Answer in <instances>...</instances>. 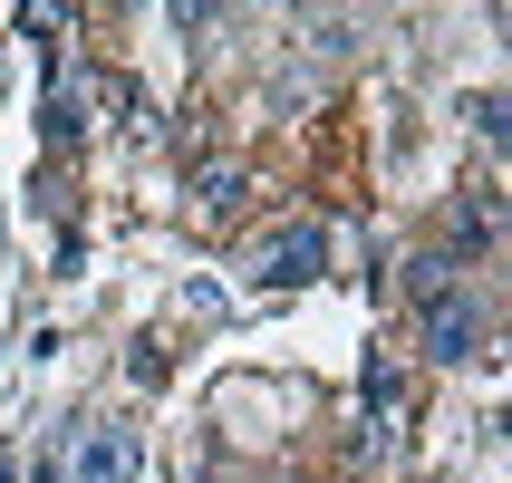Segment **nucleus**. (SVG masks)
Instances as JSON below:
<instances>
[{"label": "nucleus", "instance_id": "1", "mask_svg": "<svg viewBox=\"0 0 512 483\" xmlns=\"http://www.w3.org/2000/svg\"><path fill=\"white\" fill-rule=\"evenodd\" d=\"M145 445L126 416H87L78 435H68V464H58V483H136Z\"/></svg>", "mask_w": 512, "mask_h": 483}, {"label": "nucleus", "instance_id": "2", "mask_svg": "<svg viewBox=\"0 0 512 483\" xmlns=\"http://www.w3.org/2000/svg\"><path fill=\"white\" fill-rule=\"evenodd\" d=\"M319 261H329L319 223H290L281 242H261V252H252V281L261 290H300V281H319Z\"/></svg>", "mask_w": 512, "mask_h": 483}, {"label": "nucleus", "instance_id": "3", "mask_svg": "<svg viewBox=\"0 0 512 483\" xmlns=\"http://www.w3.org/2000/svg\"><path fill=\"white\" fill-rule=\"evenodd\" d=\"M426 358H445V368L484 358V310L474 300H426Z\"/></svg>", "mask_w": 512, "mask_h": 483}, {"label": "nucleus", "instance_id": "4", "mask_svg": "<svg viewBox=\"0 0 512 483\" xmlns=\"http://www.w3.org/2000/svg\"><path fill=\"white\" fill-rule=\"evenodd\" d=\"M232 213H242V174H232V165H203L194 174V223H232Z\"/></svg>", "mask_w": 512, "mask_h": 483}, {"label": "nucleus", "instance_id": "5", "mask_svg": "<svg viewBox=\"0 0 512 483\" xmlns=\"http://www.w3.org/2000/svg\"><path fill=\"white\" fill-rule=\"evenodd\" d=\"M493 232H503V213H493V184L455 194V242H493Z\"/></svg>", "mask_w": 512, "mask_h": 483}, {"label": "nucleus", "instance_id": "6", "mask_svg": "<svg viewBox=\"0 0 512 483\" xmlns=\"http://www.w3.org/2000/svg\"><path fill=\"white\" fill-rule=\"evenodd\" d=\"M39 126H49V145H68V136L87 126V87H68V78H58V87H49V116H39Z\"/></svg>", "mask_w": 512, "mask_h": 483}, {"label": "nucleus", "instance_id": "7", "mask_svg": "<svg viewBox=\"0 0 512 483\" xmlns=\"http://www.w3.org/2000/svg\"><path fill=\"white\" fill-rule=\"evenodd\" d=\"M406 290H416V300H455V261H445V252H416V261H406Z\"/></svg>", "mask_w": 512, "mask_h": 483}, {"label": "nucleus", "instance_id": "8", "mask_svg": "<svg viewBox=\"0 0 512 483\" xmlns=\"http://www.w3.org/2000/svg\"><path fill=\"white\" fill-rule=\"evenodd\" d=\"M165 368H174L165 348H155V339H136V358H126V377H136V387H165Z\"/></svg>", "mask_w": 512, "mask_h": 483}, {"label": "nucleus", "instance_id": "9", "mask_svg": "<svg viewBox=\"0 0 512 483\" xmlns=\"http://www.w3.org/2000/svg\"><path fill=\"white\" fill-rule=\"evenodd\" d=\"M474 136H484V145H503V97H493V87L474 97Z\"/></svg>", "mask_w": 512, "mask_h": 483}, {"label": "nucleus", "instance_id": "10", "mask_svg": "<svg viewBox=\"0 0 512 483\" xmlns=\"http://www.w3.org/2000/svg\"><path fill=\"white\" fill-rule=\"evenodd\" d=\"M0 483H20V455H10V445H0Z\"/></svg>", "mask_w": 512, "mask_h": 483}]
</instances>
